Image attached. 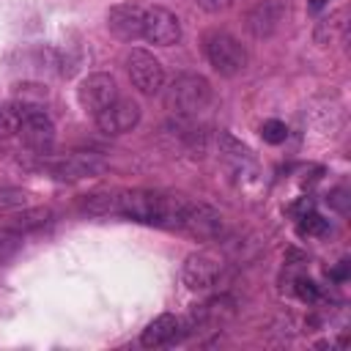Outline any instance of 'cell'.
Segmentation results:
<instances>
[{
  "mask_svg": "<svg viewBox=\"0 0 351 351\" xmlns=\"http://www.w3.org/2000/svg\"><path fill=\"white\" fill-rule=\"evenodd\" d=\"M143 22H145V5L140 3H118L107 11V27L121 41L143 38Z\"/></svg>",
  "mask_w": 351,
  "mask_h": 351,
  "instance_id": "7c38bea8",
  "label": "cell"
},
{
  "mask_svg": "<svg viewBox=\"0 0 351 351\" xmlns=\"http://www.w3.org/2000/svg\"><path fill=\"white\" fill-rule=\"evenodd\" d=\"M304 222H302V230L304 233H324L326 230V222L318 217V214H310V217H302Z\"/></svg>",
  "mask_w": 351,
  "mask_h": 351,
  "instance_id": "44dd1931",
  "label": "cell"
},
{
  "mask_svg": "<svg viewBox=\"0 0 351 351\" xmlns=\"http://www.w3.org/2000/svg\"><path fill=\"white\" fill-rule=\"evenodd\" d=\"M222 274H225V261L211 250L192 252L181 269V280L189 291H208L222 280Z\"/></svg>",
  "mask_w": 351,
  "mask_h": 351,
  "instance_id": "5b68a950",
  "label": "cell"
},
{
  "mask_svg": "<svg viewBox=\"0 0 351 351\" xmlns=\"http://www.w3.org/2000/svg\"><path fill=\"white\" fill-rule=\"evenodd\" d=\"M217 145H219V156L230 165V170L236 173V176H244V173H258V162H255V156H252V151L244 145V143H239L236 137H230L228 132H219L217 134Z\"/></svg>",
  "mask_w": 351,
  "mask_h": 351,
  "instance_id": "5bb4252c",
  "label": "cell"
},
{
  "mask_svg": "<svg viewBox=\"0 0 351 351\" xmlns=\"http://www.w3.org/2000/svg\"><path fill=\"white\" fill-rule=\"evenodd\" d=\"M195 3H197L203 11H208V14H219V11H225L233 0H195Z\"/></svg>",
  "mask_w": 351,
  "mask_h": 351,
  "instance_id": "cb8c5ba5",
  "label": "cell"
},
{
  "mask_svg": "<svg viewBox=\"0 0 351 351\" xmlns=\"http://www.w3.org/2000/svg\"><path fill=\"white\" fill-rule=\"evenodd\" d=\"M47 170L55 176V178H63V181H77V178H90V176H99L107 170V162L99 156V154H69V156H60V159H52L47 162Z\"/></svg>",
  "mask_w": 351,
  "mask_h": 351,
  "instance_id": "9c48e42d",
  "label": "cell"
},
{
  "mask_svg": "<svg viewBox=\"0 0 351 351\" xmlns=\"http://www.w3.org/2000/svg\"><path fill=\"white\" fill-rule=\"evenodd\" d=\"M49 219H52V211H49V208H27V211H22L19 217H14L11 228L19 230V233H25V230H33V228L47 225Z\"/></svg>",
  "mask_w": 351,
  "mask_h": 351,
  "instance_id": "e0dca14e",
  "label": "cell"
},
{
  "mask_svg": "<svg viewBox=\"0 0 351 351\" xmlns=\"http://www.w3.org/2000/svg\"><path fill=\"white\" fill-rule=\"evenodd\" d=\"M22 247V233L14 228H0V263H5Z\"/></svg>",
  "mask_w": 351,
  "mask_h": 351,
  "instance_id": "ac0fdd59",
  "label": "cell"
},
{
  "mask_svg": "<svg viewBox=\"0 0 351 351\" xmlns=\"http://www.w3.org/2000/svg\"><path fill=\"white\" fill-rule=\"evenodd\" d=\"M181 233H189L192 239H200V241L219 239L222 236V214L217 208L206 206V203L189 200L186 217L181 222Z\"/></svg>",
  "mask_w": 351,
  "mask_h": 351,
  "instance_id": "8fae6325",
  "label": "cell"
},
{
  "mask_svg": "<svg viewBox=\"0 0 351 351\" xmlns=\"http://www.w3.org/2000/svg\"><path fill=\"white\" fill-rule=\"evenodd\" d=\"M14 115H16V134L22 137V143L33 151H49L52 143H55V123L52 118L38 107V104H30V101H19L11 107Z\"/></svg>",
  "mask_w": 351,
  "mask_h": 351,
  "instance_id": "277c9868",
  "label": "cell"
},
{
  "mask_svg": "<svg viewBox=\"0 0 351 351\" xmlns=\"http://www.w3.org/2000/svg\"><path fill=\"white\" fill-rule=\"evenodd\" d=\"M16 134V115L11 107H0V140Z\"/></svg>",
  "mask_w": 351,
  "mask_h": 351,
  "instance_id": "ffe728a7",
  "label": "cell"
},
{
  "mask_svg": "<svg viewBox=\"0 0 351 351\" xmlns=\"http://www.w3.org/2000/svg\"><path fill=\"white\" fill-rule=\"evenodd\" d=\"M189 200L181 195H165L154 189H121V192H101L88 195L82 200V211L93 217H123L143 225H156L167 230H181L186 217Z\"/></svg>",
  "mask_w": 351,
  "mask_h": 351,
  "instance_id": "6da1fadb",
  "label": "cell"
},
{
  "mask_svg": "<svg viewBox=\"0 0 351 351\" xmlns=\"http://www.w3.org/2000/svg\"><path fill=\"white\" fill-rule=\"evenodd\" d=\"M126 71L132 85L143 93V96H156L165 88V69L162 63L148 52V49H132L126 55Z\"/></svg>",
  "mask_w": 351,
  "mask_h": 351,
  "instance_id": "8992f818",
  "label": "cell"
},
{
  "mask_svg": "<svg viewBox=\"0 0 351 351\" xmlns=\"http://www.w3.org/2000/svg\"><path fill=\"white\" fill-rule=\"evenodd\" d=\"M165 90V107L176 118H195L211 104V82L197 71H181Z\"/></svg>",
  "mask_w": 351,
  "mask_h": 351,
  "instance_id": "7a4b0ae2",
  "label": "cell"
},
{
  "mask_svg": "<svg viewBox=\"0 0 351 351\" xmlns=\"http://www.w3.org/2000/svg\"><path fill=\"white\" fill-rule=\"evenodd\" d=\"M118 96H121V93H118L115 80H112L110 74H104V71L88 74V77L80 82V88H77V99H80L82 110H85L88 115H93V118H96L101 110H107Z\"/></svg>",
  "mask_w": 351,
  "mask_h": 351,
  "instance_id": "52a82bcc",
  "label": "cell"
},
{
  "mask_svg": "<svg viewBox=\"0 0 351 351\" xmlns=\"http://www.w3.org/2000/svg\"><path fill=\"white\" fill-rule=\"evenodd\" d=\"M96 126L104 134H126L140 123V104L134 99L118 96L107 110H101L96 118Z\"/></svg>",
  "mask_w": 351,
  "mask_h": 351,
  "instance_id": "30bf717a",
  "label": "cell"
},
{
  "mask_svg": "<svg viewBox=\"0 0 351 351\" xmlns=\"http://www.w3.org/2000/svg\"><path fill=\"white\" fill-rule=\"evenodd\" d=\"M178 337H181V318L165 313V315L154 318V321L143 329L140 343H143L145 348H162V346H170L173 340H178Z\"/></svg>",
  "mask_w": 351,
  "mask_h": 351,
  "instance_id": "9a60e30c",
  "label": "cell"
},
{
  "mask_svg": "<svg viewBox=\"0 0 351 351\" xmlns=\"http://www.w3.org/2000/svg\"><path fill=\"white\" fill-rule=\"evenodd\" d=\"M143 38L154 47H173L181 38V22L173 11L162 5L145 8V22H143Z\"/></svg>",
  "mask_w": 351,
  "mask_h": 351,
  "instance_id": "ba28073f",
  "label": "cell"
},
{
  "mask_svg": "<svg viewBox=\"0 0 351 351\" xmlns=\"http://www.w3.org/2000/svg\"><path fill=\"white\" fill-rule=\"evenodd\" d=\"M203 52H206V60L211 63V69L217 74H222V77H236L250 63L247 47L233 33H228V30H211V33H206Z\"/></svg>",
  "mask_w": 351,
  "mask_h": 351,
  "instance_id": "3957f363",
  "label": "cell"
},
{
  "mask_svg": "<svg viewBox=\"0 0 351 351\" xmlns=\"http://www.w3.org/2000/svg\"><path fill=\"white\" fill-rule=\"evenodd\" d=\"M261 134H263V140H266V143L277 145V143H282V140H285L288 129H285V123H282V121H266V123L261 126Z\"/></svg>",
  "mask_w": 351,
  "mask_h": 351,
  "instance_id": "d6986e66",
  "label": "cell"
},
{
  "mask_svg": "<svg viewBox=\"0 0 351 351\" xmlns=\"http://www.w3.org/2000/svg\"><path fill=\"white\" fill-rule=\"evenodd\" d=\"M22 203H25V192H16V189L0 192V206H22Z\"/></svg>",
  "mask_w": 351,
  "mask_h": 351,
  "instance_id": "603a6c76",
  "label": "cell"
},
{
  "mask_svg": "<svg viewBox=\"0 0 351 351\" xmlns=\"http://www.w3.org/2000/svg\"><path fill=\"white\" fill-rule=\"evenodd\" d=\"M346 11L340 8V11H332L329 16H324L318 25H315V30H313V38H315V44L318 47H329V44H335V41H340L343 36H346Z\"/></svg>",
  "mask_w": 351,
  "mask_h": 351,
  "instance_id": "2e32d148",
  "label": "cell"
},
{
  "mask_svg": "<svg viewBox=\"0 0 351 351\" xmlns=\"http://www.w3.org/2000/svg\"><path fill=\"white\" fill-rule=\"evenodd\" d=\"M282 16H285V5L280 0H258L247 11V30L252 38H269L277 33Z\"/></svg>",
  "mask_w": 351,
  "mask_h": 351,
  "instance_id": "4fadbf2b",
  "label": "cell"
},
{
  "mask_svg": "<svg viewBox=\"0 0 351 351\" xmlns=\"http://www.w3.org/2000/svg\"><path fill=\"white\" fill-rule=\"evenodd\" d=\"M296 293L302 296V299H315L318 296V288H315V282H310V280H304V277H299L296 280Z\"/></svg>",
  "mask_w": 351,
  "mask_h": 351,
  "instance_id": "7402d4cb",
  "label": "cell"
}]
</instances>
